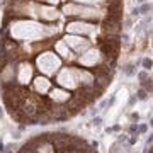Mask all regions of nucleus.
I'll list each match as a JSON object with an SVG mask.
<instances>
[{
  "instance_id": "nucleus-25",
  "label": "nucleus",
  "mask_w": 153,
  "mask_h": 153,
  "mask_svg": "<svg viewBox=\"0 0 153 153\" xmlns=\"http://www.w3.org/2000/svg\"><path fill=\"white\" fill-rule=\"evenodd\" d=\"M138 2H140V4H145V2H146V0H138Z\"/></svg>"
},
{
  "instance_id": "nucleus-12",
  "label": "nucleus",
  "mask_w": 153,
  "mask_h": 153,
  "mask_svg": "<svg viewBox=\"0 0 153 153\" xmlns=\"http://www.w3.org/2000/svg\"><path fill=\"white\" fill-rule=\"evenodd\" d=\"M148 76H150V71H146V70H141V71H138V75H136V78H138V82L140 83H143L145 80H146Z\"/></svg>"
},
{
  "instance_id": "nucleus-8",
  "label": "nucleus",
  "mask_w": 153,
  "mask_h": 153,
  "mask_svg": "<svg viewBox=\"0 0 153 153\" xmlns=\"http://www.w3.org/2000/svg\"><path fill=\"white\" fill-rule=\"evenodd\" d=\"M90 124L94 126V128H95V129H100V128H102V124H104V119H102V116H94L92 117V121H90Z\"/></svg>"
},
{
  "instance_id": "nucleus-2",
  "label": "nucleus",
  "mask_w": 153,
  "mask_h": 153,
  "mask_svg": "<svg viewBox=\"0 0 153 153\" xmlns=\"http://www.w3.org/2000/svg\"><path fill=\"white\" fill-rule=\"evenodd\" d=\"M70 73H71V71L65 70L60 76H58V82H60V85H63V87H70V88L76 87V80H73V78H71Z\"/></svg>"
},
{
  "instance_id": "nucleus-19",
  "label": "nucleus",
  "mask_w": 153,
  "mask_h": 153,
  "mask_svg": "<svg viewBox=\"0 0 153 153\" xmlns=\"http://www.w3.org/2000/svg\"><path fill=\"white\" fill-rule=\"evenodd\" d=\"M133 26V21H131V17H126L124 19V29H129Z\"/></svg>"
},
{
  "instance_id": "nucleus-9",
  "label": "nucleus",
  "mask_w": 153,
  "mask_h": 153,
  "mask_svg": "<svg viewBox=\"0 0 153 153\" xmlns=\"http://www.w3.org/2000/svg\"><path fill=\"white\" fill-rule=\"evenodd\" d=\"M150 10H153V5L145 2V4H141V7H140V16H146Z\"/></svg>"
},
{
  "instance_id": "nucleus-11",
  "label": "nucleus",
  "mask_w": 153,
  "mask_h": 153,
  "mask_svg": "<svg viewBox=\"0 0 153 153\" xmlns=\"http://www.w3.org/2000/svg\"><path fill=\"white\" fill-rule=\"evenodd\" d=\"M124 129L129 133V134H136V133H138V123H129Z\"/></svg>"
},
{
  "instance_id": "nucleus-22",
  "label": "nucleus",
  "mask_w": 153,
  "mask_h": 153,
  "mask_svg": "<svg viewBox=\"0 0 153 153\" xmlns=\"http://www.w3.org/2000/svg\"><path fill=\"white\" fill-rule=\"evenodd\" d=\"M131 16H133V17H138V16H140V7H134V9H133V10H131Z\"/></svg>"
},
{
  "instance_id": "nucleus-13",
  "label": "nucleus",
  "mask_w": 153,
  "mask_h": 153,
  "mask_svg": "<svg viewBox=\"0 0 153 153\" xmlns=\"http://www.w3.org/2000/svg\"><path fill=\"white\" fill-rule=\"evenodd\" d=\"M138 140H140V134H129V138H128V145H129V146H133V145H136L138 143Z\"/></svg>"
},
{
  "instance_id": "nucleus-16",
  "label": "nucleus",
  "mask_w": 153,
  "mask_h": 153,
  "mask_svg": "<svg viewBox=\"0 0 153 153\" xmlns=\"http://www.w3.org/2000/svg\"><path fill=\"white\" fill-rule=\"evenodd\" d=\"M153 145V133H150V134H146V140H145V146H152Z\"/></svg>"
},
{
  "instance_id": "nucleus-26",
  "label": "nucleus",
  "mask_w": 153,
  "mask_h": 153,
  "mask_svg": "<svg viewBox=\"0 0 153 153\" xmlns=\"http://www.w3.org/2000/svg\"><path fill=\"white\" fill-rule=\"evenodd\" d=\"M70 153H78V152H75V150H71V152Z\"/></svg>"
},
{
  "instance_id": "nucleus-14",
  "label": "nucleus",
  "mask_w": 153,
  "mask_h": 153,
  "mask_svg": "<svg viewBox=\"0 0 153 153\" xmlns=\"http://www.w3.org/2000/svg\"><path fill=\"white\" fill-rule=\"evenodd\" d=\"M146 133H148V123L138 124V134H146Z\"/></svg>"
},
{
  "instance_id": "nucleus-23",
  "label": "nucleus",
  "mask_w": 153,
  "mask_h": 153,
  "mask_svg": "<svg viewBox=\"0 0 153 153\" xmlns=\"http://www.w3.org/2000/svg\"><path fill=\"white\" fill-rule=\"evenodd\" d=\"M105 133L107 134H112V128H105Z\"/></svg>"
},
{
  "instance_id": "nucleus-1",
  "label": "nucleus",
  "mask_w": 153,
  "mask_h": 153,
  "mask_svg": "<svg viewBox=\"0 0 153 153\" xmlns=\"http://www.w3.org/2000/svg\"><path fill=\"white\" fill-rule=\"evenodd\" d=\"M38 63H39V70H43V71H46V73H53V71L56 70V66L60 65V61L56 60L53 55H49V53H46L44 56H41L38 60Z\"/></svg>"
},
{
  "instance_id": "nucleus-3",
  "label": "nucleus",
  "mask_w": 153,
  "mask_h": 153,
  "mask_svg": "<svg viewBox=\"0 0 153 153\" xmlns=\"http://www.w3.org/2000/svg\"><path fill=\"white\" fill-rule=\"evenodd\" d=\"M51 99L55 102H58V104H63V102H66L70 99V94L65 92V90H61V88H53L51 90Z\"/></svg>"
},
{
  "instance_id": "nucleus-24",
  "label": "nucleus",
  "mask_w": 153,
  "mask_h": 153,
  "mask_svg": "<svg viewBox=\"0 0 153 153\" xmlns=\"http://www.w3.org/2000/svg\"><path fill=\"white\" fill-rule=\"evenodd\" d=\"M2 117H4V109L0 107V119H2Z\"/></svg>"
},
{
  "instance_id": "nucleus-15",
  "label": "nucleus",
  "mask_w": 153,
  "mask_h": 153,
  "mask_svg": "<svg viewBox=\"0 0 153 153\" xmlns=\"http://www.w3.org/2000/svg\"><path fill=\"white\" fill-rule=\"evenodd\" d=\"M16 145H14V143H7L5 145V153H14L16 152Z\"/></svg>"
},
{
  "instance_id": "nucleus-7",
  "label": "nucleus",
  "mask_w": 153,
  "mask_h": 153,
  "mask_svg": "<svg viewBox=\"0 0 153 153\" xmlns=\"http://www.w3.org/2000/svg\"><path fill=\"white\" fill-rule=\"evenodd\" d=\"M121 70H123V73H124V75L131 76V75H134V73H136V65H133V63H128V65H124L123 68H121Z\"/></svg>"
},
{
  "instance_id": "nucleus-21",
  "label": "nucleus",
  "mask_w": 153,
  "mask_h": 153,
  "mask_svg": "<svg viewBox=\"0 0 153 153\" xmlns=\"http://www.w3.org/2000/svg\"><path fill=\"white\" fill-rule=\"evenodd\" d=\"M121 41H123L124 44H128V43H129V36H128L126 33H123V36H121Z\"/></svg>"
},
{
  "instance_id": "nucleus-18",
  "label": "nucleus",
  "mask_w": 153,
  "mask_h": 153,
  "mask_svg": "<svg viewBox=\"0 0 153 153\" xmlns=\"http://www.w3.org/2000/svg\"><path fill=\"white\" fill-rule=\"evenodd\" d=\"M138 102V99H136V95L133 94V95H129V100H128V107H133V105Z\"/></svg>"
},
{
  "instance_id": "nucleus-10",
  "label": "nucleus",
  "mask_w": 153,
  "mask_h": 153,
  "mask_svg": "<svg viewBox=\"0 0 153 153\" xmlns=\"http://www.w3.org/2000/svg\"><path fill=\"white\" fill-rule=\"evenodd\" d=\"M141 66H143V70L150 71V70H152V66H153V60H152V58H143V60H141Z\"/></svg>"
},
{
  "instance_id": "nucleus-5",
  "label": "nucleus",
  "mask_w": 153,
  "mask_h": 153,
  "mask_svg": "<svg viewBox=\"0 0 153 153\" xmlns=\"http://www.w3.org/2000/svg\"><path fill=\"white\" fill-rule=\"evenodd\" d=\"M29 76H31V68H29V65L26 66H22V75L19 76V80H21V83H27V80H29Z\"/></svg>"
},
{
  "instance_id": "nucleus-6",
  "label": "nucleus",
  "mask_w": 153,
  "mask_h": 153,
  "mask_svg": "<svg viewBox=\"0 0 153 153\" xmlns=\"http://www.w3.org/2000/svg\"><path fill=\"white\" fill-rule=\"evenodd\" d=\"M134 95H136V99L140 100V102H146V100H148V97H150V94H148V92H146V90H145L143 87H141V88H138Z\"/></svg>"
},
{
  "instance_id": "nucleus-17",
  "label": "nucleus",
  "mask_w": 153,
  "mask_h": 153,
  "mask_svg": "<svg viewBox=\"0 0 153 153\" xmlns=\"http://www.w3.org/2000/svg\"><path fill=\"white\" fill-rule=\"evenodd\" d=\"M129 119H131V123H138V121L141 119V116L138 114V112H131L129 114Z\"/></svg>"
},
{
  "instance_id": "nucleus-4",
  "label": "nucleus",
  "mask_w": 153,
  "mask_h": 153,
  "mask_svg": "<svg viewBox=\"0 0 153 153\" xmlns=\"http://www.w3.org/2000/svg\"><path fill=\"white\" fill-rule=\"evenodd\" d=\"M34 87H36V90H38V92L44 94V92H48V90H49L51 83H49L46 78H41V76H39V78H36V80H34Z\"/></svg>"
},
{
  "instance_id": "nucleus-20",
  "label": "nucleus",
  "mask_w": 153,
  "mask_h": 153,
  "mask_svg": "<svg viewBox=\"0 0 153 153\" xmlns=\"http://www.w3.org/2000/svg\"><path fill=\"white\" fill-rule=\"evenodd\" d=\"M117 131H123V126H121L119 123H116V124L112 126V133H117Z\"/></svg>"
}]
</instances>
